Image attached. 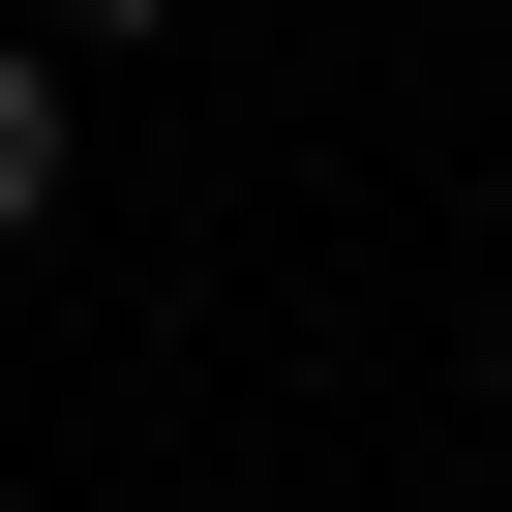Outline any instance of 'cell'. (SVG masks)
<instances>
[{
	"mask_svg": "<svg viewBox=\"0 0 512 512\" xmlns=\"http://www.w3.org/2000/svg\"><path fill=\"white\" fill-rule=\"evenodd\" d=\"M31 211H61V31L0 0V241H31Z\"/></svg>",
	"mask_w": 512,
	"mask_h": 512,
	"instance_id": "obj_1",
	"label": "cell"
},
{
	"mask_svg": "<svg viewBox=\"0 0 512 512\" xmlns=\"http://www.w3.org/2000/svg\"><path fill=\"white\" fill-rule=\"evenodd\" d=\"M31 31H61V61H151V31H181V0H31Z\"/></svg>",
	"mask_w": 512,
	"mask_h": 512,
	"instance_id": "obj_2",
	"label": "cell"
}]
</instances>
